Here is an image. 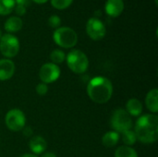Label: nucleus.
<instances>
[{
    "label": "nucleus",
    "instance_id": "1",
    "mask_svg": "<svg viewBox=\"0 0 158 157\" xmlns=\"http://www.w3.org/2000/svg\"><path fill=\"white\" fill-rule=\"evenodd\" d=\"M134 132L138 141L143 143H154L158 139V117L156 114H145L137 120Z\"/></svg>",
    "mask_w": 158,
    "mask_h": 157
},
{
    "label": "nucleus",
    "instance_id": "2",
    "mask_svg": "<svg viewBox=\"0 0 158 157\" xmlns=\"http://www.w3.org/2000/svg\"><path fill=\"white\" fill-rule=\"evenodd\" d=\"M89 98L96 104L107 103L113 94V84L106 77H94L87 85Z\"/></svg>",
    "mask_w": 158,
    "mask_h": 157
},
{
    "label": "nucleus",
    "instance_id": "3",
    "mask_svg": "<svg viewBox=\"0 0 158 157\" xmlns=\"http://www.w3.org/2000/svg\"><path fill=\"white\" fill-rule=\"evenodd\" d=\"M67 65L69 69L76 74H83L89 68V59L81 50H71L66 56Z\"/></svg>",
    "mask_w": 158,
    "mask_h": 157
},
{
    "label": "nucleus",
    "instance_id": "4",
    "mask_svg": "<svg viewBox=\"0 0 158 157\" xmlns=\"http://www.w3.org/2000/svg\"><path fill=\"white\" fill-rule=\"evenodd\" d=\"M55 43L63 48H72L77 44L78 35L76 31L69 27H59L53 33Z\"/></svg>",
    "mask_w": 158,
    "mask_h": 157
},
{
    "label": "nucleus",
    "instance_id": "5",
    "mask_svg": "<svg viewBox=\"0 0 158 157\" xmlns=\"http://www.w3.org/2000/svg\"><path fill=\"white\" fill-rule=\"evenodd\" d=\"M110 124L114 131L122 133L126 130H131L132 119L125 109L118 108L111 117Z\"/></svg>",
    "mask_w": 158,
    "mask_h": 157
},
{
    "label": "nucleus",
    "instance_id": "6",
    "mask_svg": "<svg viewBox=\"0 0 158 157\" xmlns=\"http://www.w3.org/2000/svg\"><path fill=\"white\" fill-rule=\"evenodd\" d=\"M19 51V41L13 34L6 33L0 39V52L6 58L10 59L18 55Z\"/></svg>",
    "mask_w": 158,
    "mask_h": 157
},
{
    "label": "nucleus",
    "instance_id": "7",
    "mask_svg": "<svg viewBox=\"0 0 158 157\" xmlns=\"http://www.w3.org/2000/svg\"><path fill=\"white\" fill-rule=\"evenodd\" d=\"M6 126L12 131H19L24 129L26 124V117L19 108L9 110L5 118Z\"/></svg>",
    "mask_w": 158,
    "mask_h": 157
},
{
    "label": "nucleus",
    "instance_id": "8",
    "mask_svg": "<svg viewBox=\"0 0 158 157\" xmlns=\"http://www.w3.org/2000/svg\"><path fill=\"white\" fill-rule=\"evenodd\" d=\"M60 68L52 62L44 64L39 70V78L41 81L45 84L53 83L57 81L60 77Z\"/></svg>",
    "mask_w": 158,
    "mask_h": 157
},
{
    "label": "nucleus",
    "instance_id": "9",
    "mask_svg": "<svg viewBox=\"0 0 158 157\" xmlns=\"http://www.w3.org/2000/svg\"><path fill=\"white\" fill-rule=\"evenodd\" d=\"M88 36L94 41L102 40L106 35V26L98 18H91L86 24Z\"/></svg>",
    "mask_w": 158,
    "mask_h": 157
},
{
    "label": "nucleus",
    "instance_id": "10",
    "mask_svg": "<svg viewBox=\"0 0 158 157\" xmlns=\"http://www.w3.org/2000/svg\"><path fill=\"white\" fill-rule=\"evenodd\" d=\"M15 73V64L8 58L0 59V81H7Z\"/></svg>",
    "mask_w": 158,
    "mask_h": 157
},
{
    "label": "nucleus",
    "instance_id": "11",
    "mask_svg": "<svg viewBox=\"0 0 158 157\" xmlns=\"http://www.w3.org/2000/svg\"><path fill=\"white\" fill-rule=\"evenodd\" d=\"M124 9L123 0H107L106 2L105 10L110 17L116 18L119 16Z\"/></svg>",
    "mask_w": 158,
    "mask_h": 157
},
{
    "label": "nucleus",
    "instance_id": "12",
    "mask_svg": "<svg viewBox=\"0 0 158 157\" xmlns=\"http://www.w3.org/2000/svg\"><path fill=\"white\" fill-rule=\"evenodd\" d=\"M29 147L31 153L35 155L43 154L47 148V143L42 136H33L29 143Z\"/></svg>",
    "mask_w": 158,
    "mask_h": 157
},
{
    "label": "nucleus",
    "instance_id": "13",
    "mask_svg": "<svg viewBox=\"0 0 158 157\" xmlns=\"http://www.w3.org/2000/svg\"><path fill=\"white\" fill-rule=\"evenodd\" d=\"M145 105L147 108L153 113L156 114L158 112V90L154 88L148 92L145 97Z\"/></svg>",
    "mask_w": 158,
    "mask_h": 157
},
{
    "label": "nucleus",
    "instance_id": "14",
    "mask_svg": "<svg viewBox=\"0 0 158 157\" xmlns=\"http://www.w3.org/2000/svg\"><path fill=\"white\" fill-rule=\"evenodd\" d=\"M125 110L131 117H139L143 113V104L140 100L131 98L127 102Z\"/></svg>",
    "mask_w": 158,
    "mask_h": 157
},
{
    "label": "nucleus",
    "instance_id": "15",
    "mask_svg": "<svg viewBox=\"0 0 158 157\" xmlns=\"http://www.w3.org/2000/svg\"><path fill=\"white\" fill-rule=\"evenodd\" d=\"M22 25H23V22L20 18L15 17V16L10 17L5 22V30L8 33L17 32L22 28Z\"/></svg>",
    "mask_w": 158,
    "mask_h": 157
},
{
    "label": "nucleus",
    "instance_id": "16",
    "mask_svg": "<svg viewBox=\"0 0 158 157\" xmlns=\"http://www.w3.org/2000/svg\"><path fill=\"white\" fill-rule=\"evenodd\" d=\"M120 139V135L119 133L114 131V130H110L108 132H106L103 138H102V143L104 144L105 147L107 148H112L114 146H116L118 143Z\"/></svg>",
    "mask_w": 158,
    "mask_h": 157
},
{
    "label": "nucleus",
    "instance_id": "17",
    "mask_svg": "<svg viewBox=\"0 0 158 157\" xmlns=\"http://www.w3.org/2000/svg\"><path fill=\"white\" fill-rule=\"evenodd\" d=\"M115 157H138V154L131 146L123 145L116 150Z\"/></svg>",
    "mask_w": 158,
    "mask_h": 157
},
{
    "label": "nucleus",
    "instance_id": "18",
    "mask_svg": "<svg viewBox=\"0 0 158 157\" xmlns=\"http://www.w3.org/2000/svg\"><path fill=\"white\" fill-rule=\"evenodd\" d=\"M121 139H122V142L124 143V144L126 146H131V145L135 144V143L137 141L135 132H134V130H129L122 132L121 133Z\"/></svg>",
    "mask_w": 158,
    "mask_h": 157
},
{
    "label": "nucleus",
    "instance_id": "19",
    "mask_svg": "<svg viewBox=\"0 0 158 157\" xmlns=\"http://www.w3.org/2000/svg\"><path fill=\"white\" fill-rule=\"evenodd\" d=\"M15 6L14 0H0V15H8Z\"/></svg>",
    "mask_w": 158,
    "mask_h": 157
},
{
    "label": "nucleus",
    "instance_id": "20",
    "mask_svg": "<svg viewBox=\"0 0 158 157\" xmlns=\"http://www.w3.org/2000/svg\"><path fill=\"white\" fill-rule=\"evenodd\" d=\"M50 59L52 61V63L57 65V64H61L66 60V55L65 53L60 50V49H55L51 52L50 54Z\"/></svg>",
    "mask_w": 158,
    "mask_h": 157
},
{
    "label": "nucleus",
    "instance_id": "21",
    "mask_svg": "<svg viewBox=\"0 0 158 157\" xmlns=\"http://www.w3.org/2000/svg\"><path fill=\"white\" fill-rule=\"evenodd\" d=\"M73 0H51V5L56 9H65L71 5Z\"/></svg>",
    "mask_w": 158,
    "mask_h": 157
},
{
    "label": "nucleus",
    "instance_id": "22",
    "mask_svg": "<svg viewBox=\"0 0 158 157\" xmlns=\"http://www.w3.org/2000/svg\"><path fill=\"white\" fill-rule=\"evenodd\" d=\"M48 24L51 28L57 29V28H59V26L61 24V19L57 15H52L48 19Z\"/></svg>",
    "mask_w": 158,
    "mask_h": 157
},
{
    "label": "nucleus",
    "instance_id": "23",
    "mask_svg": "<svg viewBox=\"0 0 158 157\" xmlns=\"http://www.w3.org/2000/svg\"><path fill=\"white\" fill-rule=\"evenodd\" d=\"M35 91L37 93L38 95H41V96H44L48 92V86L47 84L44 83V82H40L36 85V88H35Z\"/></svg>",
    "mask_w": 158,
    "mask_h": 157
},
{
    "label": "nucleus",
    "instance_id": "24",
    "mask_svg": "<svg viewBox=\"0 0 158 157\" xmlns=\"http://www.w3.org/2000/svg\"><path fill=\"white\" fill-rule=\"evenodd\" d=\"M14 8H15V12H16L19 16L24 15V14L26 13V7H25V6H23L17 5Z\"/></svg>",
    "mask_w": 158,
    "mask_h": 157
},
{
    "label": "nucleus",
    "instance_id": "25",
    "mask_svg": "<svg viewBox=\"0 0 158 157\" xmlns=\"http://www.w3.org/2000/svg\"><path fill=\"white\" fill-rule=\"evenodd\" d=\"M15 1V4L17 5H19V6H28L30 5V0H14Z\"/></svg>",
    "mask_w": 158,
    "mask_h": 157
},
{
    "label": "nucleus",
    "instance_id": "26",
    "mask_svg": "<svg viewBox=\"0 0 158 157\" xmlns=\"http://www.w3.org/2000/svg\"><path fill=\"white\" fill-rule=\"evenodd\" d=\"M41 157H56V155L52 152H47V153H44Z\"/></svg>",
    "mask_w": 158,
    "mask_h": 157
},
{
    "label": "nucleus",
    "instance_id": "27",
    "mask_svg": "<svg viewBox=\"0 0 158 157\" xmlns=\"http://www.w3.org/2000/svg\"><path fill=\"white\" fill-rule=\"evenodd\" d=\"M25 128V127H24ZM32 133V131H31V130L30 129V128H25V130H24V135L26 134V136H29V135H31Z\"/></svg>",
    "mask_w": 158,
    "mask_h": 157
},
{
    "label": "nucleus",
    "instance_id": "28",
    "mask_svg": "<svg viewBox=\"0 0 158 157\" xmlns=\"http://www.w3.org/2000/svg\"><path fill=\"white\" fill-rule=\"evenodd\" d=\"M19 157H38L37 155H33V154H24L22 155H20Z\"/></svg>",
    "mask_w": 158,
    "mask_h": 157
},
{
    "label": "nucleus",
    "instance_id": "29",
    "mask_svg": "<svg viewBox=\"0 0 158 157\" xmlns=\"http://www.w3.org/2000/svg\"><path fill=\"white\" fill-rule=\"evenodd\" d=\"M32 1H34L35 3H38V4H44V3H46L48 0H32Z\"/></svg>",
    "mask_w": 158,
    "mask_h": 157
},
{
    "label": "nucleus",
    "instance_id": "30",
    "mask_svg": "<svg viewBox=\"0 0 158 157\" xmlns=\"http://www.w3.org/2000/svg\"><path fill=\"white\" fill-rule=\"evenodd\" d=\"M2 35H3V34H2V31H1V30H0V39H1V37H2Z\"/></svg>",
    "mask_w": 158,
    "mask_h": 157
},
{
    "label": "nucleus",
    "instance_id": "31",
    "mask_svg": "<svg viewBox=\"0 0 158 157\" xmlns=\"http://www.w3.org/2000/svg\"><path fill=\"white\" fill-rule=\"evenodd\" d=\"M156 5H157V4H158V2H157V0H156Z\"/></svg>",
    "mask_w": 158,
    "mask_h": 157
}]
</instances>
